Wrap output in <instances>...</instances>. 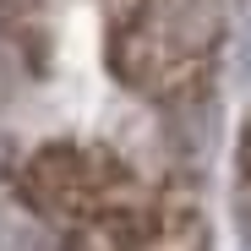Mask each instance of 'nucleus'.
<instances>
[{
  "mask_svg": "<svg viewBox=\"0 0 251 251\" xmlns=\"http://www.w3.org/2000/svg\"><path fill=\"white\" fill-rule=\"evenodd\" d=\"M224 50V0H142L109 27V71L131 93L175 104L207 88Z\"/></svg>",
  "mask_w": 251,
  "mask_h": 251,
  "instance_id": "obj_1",
  "label": "nucleus"
},
{
  "mask_svg": "<svg viewBox=\"0 0 251 251\" xmlns=\"http://www.w3.org/2000/svg\"><path fill=\"white\" fill-rule=\"evenodd\" d=\"M137 6H142V0H104V17H109V27H115L120 17H131Z\"/></svg>",
  "mask_w": 251,
  "mask_h": 251,
  "instance_id": "obj_4",
  "label": "nucleus"
},
{
  "mask_svg": "<svg viewBox=\"0 0 251 251\" xmlns=\"http://www.w3.org/2000/svg\"><path fill=\"white\" fill-rule=\"evenodd\" d=\"M235 219H240V235L251 240V120L240 126V142H235Z\"/></svg>",
  "mask_w": 251,
  "mask_h": 251,
  "instance_id": "obj_3",
  "label": "nucleus"
},
{
  "mask_svg": "<svg viewBox=\"0 0 251 251\" xmlns=\"http://www.w3.org/2000/svg\"><path fill=\"white\" fill-rule=\"evenodd\" d=\"M148 186H153V180L137 175L115 148H104V142H76V137L33 148L27 164L17 170L22 202H27L44 224L66 229L71 246L88 240L93 229H104L109 219H120Z\"/></svg>",
  "mask_w": 251,
  "mask_h": 251,
  "instance_id": "obj_2",
  "label": "nucleus"
}]
</instances>
